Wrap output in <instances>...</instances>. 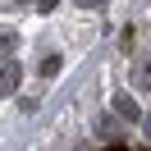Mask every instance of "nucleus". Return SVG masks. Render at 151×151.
I'll return each instance as SVG.
<instances>
[{
    "label": "nucleus",
    "instance_id": "6",
    "mask_svg": "<svg viewBox=\"0 0 151 151\" xmlns=\"http://www.w3.org/2000/svg\"><path fill=\"white\" fill-rule=\"evenodd\" d=\"M83 9H101V5H110V0H78Z\"/></svg>",
    "mask_w": 151,
    "mask_h": 151
},
{
    "label": "nucleus",
    "instance_id": "2",
    "mask_svg": "<svg viewBox=\"0 0 151 151\" xmlns=\"http://www.w3.org/2000/svg\"><path fill=\"white\" fill-rule=\"evenodd\" d=\"M114 114H119V119H137L142 110H137V101H133L128 92H119V96H114Z\"/></svg>",
    "mask_w": 151,
    "mask_h": 151
},
{
    "label": "nucleus",
    "instance_id": "4",
    "mask_svg": "<svg viewBox=\"0 0 151 151\" xmlns=\"http://www.w3.org/2000/svg\"><path fill=\"white\" fill-rule=\"evenodd\" d=\"M133 83H137L142 92L151 87V60H142V64H133Z\"/></svg>",
    "mask_w": 151,
    "mask_h": 151
},
{
    "label": "nucleus",
    "instance_id": "5",
    "mask_svg": "<svg viewBox=\"0 0 151 151\" xmlns=\"http://www.w3.org/2000/svg\"><path fill=\"white\" fill-rule=\"evenodd\" d=\"M60 64H64L60 55H46V60H41V78H55V73H60Z\"/></svg>",
    "mask_w": 151,
    "mask_h": 151
},
{
    "label": "nucleus",
    "instance_id": "3",
    "mask_svg": "<svg viewBox=\"0 0 151 151\" xmlns=\"http://www.w3.org/2000/svg\"><path fill=\"white\" fill-rule=\"evenodd\" d=\"M14 50H19V32H14V28H0V60H9Z\"/></svg>",
    "mask_w": 151,
    "mask_h": 151
},
{
    "label": "nucleus",
    "instance_id": "1",
    "mask_svg": "<svg viewBox=\"0 0 151 151\" xmlns=\"http://www.w3.org/2000/svg\"><path fill=\"white\" fill-rule=\"evenodd\" d=\"M19 83H23V64H14V60H9V64L0 69V96H14V92H19Z\"/></svg>",
    "mask_w": 151,
    "mask_h": 151
},
{
    "label": "nucleus",
    "instance_id": "8",
    "mask_svg": "<svg viewBox=\"0 0 151 151\" xmlns=\"http://www.w3.org/2000/svg\"><path fill=\"white\" fill-rule=\"evenodd\" d=\"M19 5H28V0H19Z\"/></svg>",
    "mask_w": 151,
    "mask_h": 151
},
{
    "label": "nucleus",
    "instance_id": "7",
    "mask_svg": "<svg viewBox=\"0 0 151 151\" xmlns=\"http://www.w3.org/2000/svg\"><path fill=\"white\" fill-rule=\"evenodd\" d=\"M37 5H41V9H55V5H60V0H37Z\"/></svg>",
    "mask_w": 151,
    "mask_h": 151
}]
</instances>
